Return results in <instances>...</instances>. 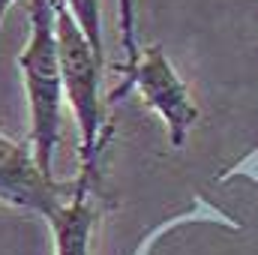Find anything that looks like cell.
<instances>
[{"label":"cell","mask_w":258,"mask_h":255,"mask_svg":"<svg viewBox=\"0 0 258 255\" xmlns=\"http://www.w3.org/2000/svg\"><path fill=\"white\" fill-rule=\"evenodd\" d=\"M27 111H30V150L42 174L51 177L54 153L60 144V114H63V72L57 51V21L54 0H30V33L18 54Z\"/></svg>","instance_id":"cell-1"},{"label":"cell","mask_w":258,"mask_h":255,"mask_svg":"<svg viewBox=\"0 0 258 255\" xmlns=\"http://www.w3.org/2000/svg\"><path fill=\"white\" fill-rule=\"evenodd\" d=\"M54 21H57V51H60V72H63V96L72 105V114L81 132V168L96 171V156L102 150V99H99V78L102 66L93 51L90 39L72 18L60 0H54Z\"/></svg>","instance_id":"cell-2"},{"label":"cell","mask_w":258,"mask_h":255,"mask_svg":"<svg viewBox=\"0 0 258 255\" xmlns=\"http://www.w3.org/2000/svg\"><path fill=\"white\" fill-rule=\"evenodd\" d=\"M123 72H126V78L114 90V99H120L126 90L135 87L141 93L144 105L162 117V123L168 129V141L174 147H183L192 126L201 117V111L195 105L186 81L177 75L168 54L162 51V45H150V48L138 51V60Z\"/></svg>","instance_id":"cell-3"},{"label":"cell","mask_w":258,"mask_h":255,"mask_svg":"<svg viewBox=\"0 0 258 255\" xmlns=\"http://www.w3.org/2000/svg\"><path fill=\"white\" fill-rule=\"evenodd\" d=\"M69 189H72V180L57 183L54 177L42 174L30 144H18L0 132V201L3 204L30 210L48 219L51 210L69 195Z\"/></svg>","instance_id":"cell-4"},{"label":"cell","mask_w":258,"mask_h":255,"mask_svg":"<svg viewBox=\"0 0 258 255\" xmlns=\"http://www.w3.org/2000/svg\"><path fill=\"white\" fill-rule=\"evenodd\" d=\"M90 177L93 171L81 168L72 180V189L45 219L54 234V255H90V234H93V204H90Z\"/></svg>","instance_id":"cell-5"},{"label":"cell","mask_w":258,"mask_h":255,"mask_svg":"<svg viewBox=\"0 0 258 255\" xmlns=\"http://www.w3.org/2000/svg\"><path fill=\"white\" fill-rule=\"evenodd\" d=\"M66 9L72 12V18L78 21V27L84 30V36L90 39L93 51L99 54V60H105V42H102V0H60Z\"/></svg>","instance_id":"cell-6"},{"label":"cell","mask_w":258,"mask_h":255,"mask_svg":"<svg viewBox=\"0 0 258 255\" xmlns=\"http://www.w3.org/2000/svg\"><path fill=\"white\" fill-rule=\"evenodd\" d=\"M117 9H120V39H123V54H126V63L123 69L138 60V33H135V0H117Z\"/></svg>","instance_id":"cell-7"},{"label":"cell","mask_w":258,"mask_h":255,"mask_svg":"<svg viewBox=\"0 0 258 255\" xmlns=\"http://www.w3.org/2000/svg\"><path fill=\"white\" fill-rule=\"evenodd\" d=\"M12 3H15V0H0V21H3V15L9 12V6H12Z\"/></svg>","instance_id":"cell-8"}]
</instances>
